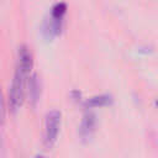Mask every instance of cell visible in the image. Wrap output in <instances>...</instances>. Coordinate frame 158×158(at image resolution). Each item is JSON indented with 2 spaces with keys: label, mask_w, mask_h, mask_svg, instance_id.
Masks as SVG:
<instances>
[{
  "label": "cell",
  "mask_w": 158,
  "mask_h": 158,
  "mask_svg": "<svg viewBox=\"0 0 158 158\" xmlns=\"http://www.w3.org/2000/svg\"><path fill=\"white\" fill-rule=\"evenodd\" d=\"M28 74L23 73L22 70H20L19 68H16L15 74H14V79L11 83V88H10V93H9V105L11 111H16L23 102L25 100V94H26V78Z\"/></svg>",
  "instance_id": "6da1fadb"
},
{
  "label": "cell",
  "mask_w": 158,
  "mask_h": 158,
  "mask_svg": "<svg viewBox=\"0 0 158 158\" xmlns=\"http://www.w3.org/2000/svg\"><path fill=\"white\" fill-rule=\"evenodd\" d=\"M62 114L58 110H51L46 115L44 120V131H43V144L46 148H52L57 141L59 127H60Z\"/></svg>",
  "instance_id": "7a4b0ae2"
},
{
  "label": "cell",
  "mask_w": 158,
  "mask_h": 158,
  "mask_svg": "<svg viewBox=\"0 0 158 158\" xmlns=\"http://www.w3.org/2000/svg\"><path fill=\"white\" fill-rule=\"evenodd\" d=\"M33 65V59L30 48L26 44H22L19 48V54H17V67L20 70H22L26 74H30L31 69Z\"/></svg>",
  "instance_id": "3957f363"
},
{
  "label": "cell",
  "mask_w": 158,
  "mask_h": 158,
  "mask_svg": "<svg viewBox=\"0 0 158 158\" xmlns=\"http://www.w3.org/2000/svg\"><path fill=\"white\" fill-rule=\"evenodd\" d=\"M95 125H96V120H95V115L94 114H85L83 116V120H81V123H80V127H79V135L81 137V139H89L94 131H95Z\"/></svg>",
  "instance_id": "277c9868"
},
{
  "label": "cell",
  "mask_w": 158,
  "mask_h": 158,
  "mask_svg": "<svg viewBox=\"0 0 158 158\" xmlns=\"http://www.w3.org/2000/svg\"><path fill=\"white\" fill-rule=\"evenodd\" d=\"M27 95H28V100L30 104L35 107L40 100V95H41V85H40V80L37 74H32L28 78L27 81Z\"/></svg>",
  "instance_id": "5b68a950"
},
{
  "label": "cell",
  "mask_w": 158,
  "mask_h": 158,
  "mask_svg": "<svg viewBox=\"0 0 158 158\" xmlns=\"http://www.w3.org/2000/svg\"><path fill=\"white\" fill-rule=\"evenodd\" d=\"M112 102V98L107 94H101V95H95L89 98L85 101V106L89 109L93 107H104V106H109Z\"/></svg>",
  "instance_id": "8992f818"
},
{
  "label": "cell",
  "mask_w": 158,
  "mask_h": 158,
  "mask_svg": "<svg viewBox=\"0 0 158 158\" xmlns=\"http://www.w3.org/2000/svg\"><path fill=\"white\" fill-rule=\"evenodd\" d=\"M67 12V5L64 2H58L53 6L52 11H51V16L54 17V19H59V20H63L64 15Z\"/></svg>",
  "instance_id": "52a82bcc"
},
{
  "label": "cell",
  "mask_w": 158,
  "mask_h": 158,
  "mask_svg": "<svg viewBox=\"0 0 158 158\" xmlns=\"http://www.w3.org/2000/svg\"><path fill=\"white\" fill-rule=\"evenodd\" d=\"M4 117H5V101H4V96L0 86V121L1 122L4 121Z\"/></svg>",
  "instance_id": "ba28073f"
},
{
  "label": "cell",
  "mask_w": 158,
  "mask_h": 158,
  "mask_svg": "<svg viewBox=\"0 0 158 158\" xmlns=\"http://www.w3.org/2000/svg\"><path fill=\"white\" fill-rule=\"evenodd\" d=\"M36 158H44V157H42V156H37Z\"/></svg>",
  "instance_id": "9c48e42d"
},
{
  "label": "cell",
  "mask_w": 158,
  "mask_h": 158,
  "mask_svg": "<svg viewBox=\"0 0 158 158\" xmlns=\"http://www.w3.org/2000/svg\"><path fill=\"white\" fill-rule=\"evenodd\" d=\"M156 106H157V107H158V100H157V101H156Z\"/></svg>",
  "instance_id": "30bf717a"
},
{
  "label": "cell",
  "mask_w": 158,
  "mask_h": 158,
  "mask_svg": "<svg viewBox=\"0 0 158 158\" xmlns=\"http://www.w3.org/2000/svg\"><path fill=\"white\" fill-rule=\"evenodd\" d=\"M0 146H1V139H0Z\"/></svg>",
  "instance_id": "8fae6325"
}]
</instances>
